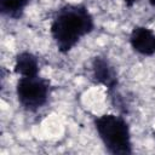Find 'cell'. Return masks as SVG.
<instances>
[{
  "label": "cell",
  "instance_id": "cell-9",
  "mask_svg": "<svg viewBox=\"0 0 155 155\" xmlns=\"http://www.w3.org/2000/svg\"><path fill=\"white\" fill-rule=\"evenodd\" d=\"M149 1V4L151 5V6H155V0H148Z\"/></svg>",
  "mask_w": 155,
  "mask_h": 155
},
{
  "label": "cell",
  "instance_id": "cell-2",
  "mask_svg": "<svg viewBox=\"0 0 155 155\" xmlns=\"http://www.w3.org/2000/svg\"><path fill=\"white\" fill-rule=\"evenodd\" d=\"M94 128L108 153L113 155L132 154L131 132L127 121L115 114H104L94 119Z\"/></svg>",
  "mask_w": 155,
  "mask_h": 155
},
{
  "label": "cell",
  "instance_id": "cell-7",
  "mask_svg": "<svg viewBox=\"0 0 155 155\" xmlns=\"http://www.w3.org/2000/svg\"><path fill=\"white\" fill-rule=\"evenodd\" d=\"M30 0H0V12L12 19H19Z\"/></svg>",
  "mask_w": 155,
  "mask_h": 155
},
{
  "label": "cell",
  "instance_id": "cell-5",
  "mask_svg": "<svg viewBox=\"0 0 155 155\" xmlns=\"http://www.w3.org/2000/svg\"><path fill=\"white\" fill-rule=\"evenodd\" d=\"M92 79L108 88V91H113L117 86V75L115 69L104 57L97 56L92 61Z\"/></svg>",
  "mask_w": 155,
  "mask_h": 155
},
{
  "label": "cell",
  "instance_id": "cell-1",
  "mask_svg": "<svg viewBox=\"0 0 155 155\" xmlns=\"http://www.w3.org/2000/svg\"><path fill=\"white\" fill-rule=\"evenodd\" d=\"M94 29V19L84 4H67L52 18L50 31L61 53H68Z\"/></svg>",
  "mask_w": 155,
  "mask_h": 155
},
{
  "label": "cell",
  "instance_id": "cell-4",
  "mask_svg": "<svg viewBox=\"0 0 155 155\" xmlns=\"http://www.w3.org/2000/svg\"><path fill=\"white\" fill-rule=\"evenodd\" d=\"M130 44L133 51L142 56L155 54V33L147 27H133L130 34Z\"/></svg>",
  "mask_w": 155,
  "mask_h": 155
},
{
  "label": "cell",
  "instance_id": "cell-8",
  "mask_svg": "<svg viewBox=\"0 0 155 155\" xmlns=\"http://www.w3.org/2000/svg\"><path fill=\"white\" fill-rule=\"evenodd\" d=\"M122 1H124V2H125L127 6H130V7H131V6H132V5L136 2V0H122Z\"/></svg>",
  "mask_w": 155,
  "mask_h": 155
},
{
  "label": "cell",
  "instance_id": "cell-6",
  "mask_svg": "<svg viewBox=\"0 0 155 155\" xmlns=\"http://www.w3.org/2000/svg\"><path fill=\"white\" fill-rule=\"evenodd\" d=\"M39 59L35 54L23 51L16 56L15 73L21 76H35L39 74Z\"/></svg>",
  "mask_w": 155,
  "mask_h": 155
},
{
  "label": "cell",
  "instance_id": "cell-3",
  "mask_svg": "<svg viewBox=\"0 0 155 155\" xmlns=\"http://www.w3.org/2000/svg\"><path fill=\"white\" fill-rule=\"evenodd\" d=\"M51 82L39 75L21 76L17 81L16 94L19 104L28 111H36L42 108L50 97Z\"/></svg>",
  "mask_w": 155,
  "mask_h": 155
}]
</instances>
